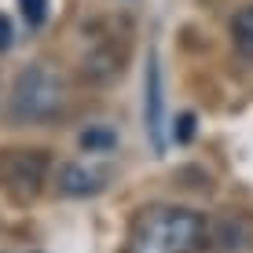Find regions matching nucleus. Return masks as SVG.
<instances>
[{
	"label": "nucleus",
	"mask_w": 253,
	"mask_h": 253,
	"mask_svg": "<svg viewBox=\"0 0 253 253\" xmlns=\"http://www.w3.org/2000/svg\"><path fill=\"white\" fill-rule=\"evenodd\" d=\"M209 246L206 213L176 202H151L136 209L121 253H202Z\"/></svg>",
	"instance_id": "f257e3e1"
},
{
	"label": "nucleus",
	"mask_w": 253,
	"mask_h": 253,
	"mask_svg": "<svg viewBox=\"0 0 253 253\" xmlns=\"http://www.w3.org/2000/svg\"><path fill=\"white\" fill-rule=\"evenodd\" d=\"M70 103V84L51 63H33L19 70L7 95V110L15 121H55Z\"/></svg>",
	"instance_id": "f03ea898"
},
{
	"label": "nucleus",
	"mask_w": 253,
	"mask_h": 253,
	"mask_svg": "<svg viewBox=\"0 0 253 253\" xmlns=\"http://www.w3.org/2000/svg\"><path fill=\"white\" fill-rule=\"evenodd\" d=\"M0 180L15 202H33L48 180V154L44 151H11L0 162Z\"/></svg>",
	"instance_id": "7ed1b4c3"
},
{
	"label": "nucleus",
	"mask_w": 253,
	"mask_h": 253,
	"mask_svg": "<svg viewBox=\"0 0 253 253\" xmlns=\"http://www.w3.org/2000/svg\"><path fill=\"white\" fill-rule=\"evenodd\" d=\"M143 128H147V139H151L154 154H165V147H169V125H165V81H162L158 51H151L147 74H143Z\"/></svg>",
	"instance_id": "20e7f679"
},
{
	"label": "nucleus",
	"mask_w": 253,
	"mask_h": 253,
	"mask_svg": "<svg viewBox=\"0 0 253 253\" xmlns=\"http://www.w3.org/2000/svg\"><path fill=\"white\" fill-rule=\"evenodd\" d=\"M110 165L99 162H66L55 172V187L63 198H95L110 187Z\"/></svg>",
	"instance_id": "39448f33"
},
{
	"label": "nucleus",
	"mask_w": 253,
	"mask_h": 253,
	"mask_svg": "<svg viewBox=\"0 0 253 253\" xmlns=\"http://www.w3.org/2000/svg\"><path fill=\"white\" fill-rule=\"evenodd\" d=\"M125 70V44L118 48L114 33H103V37H92L88 48L81 55V74L88 81H114V77Z\"/></svg>",
	"instance_id": "423d86ee"
},
{
	"label": "nucleus",
	"mask_w": 253,
	"mask_h": 253,
	"mask_svg": "<svg viewBox=\"0 0 253 253\" xmlns=\"http://www.w3.org/2000/svg\"><path fill=\"white\" fill-rule=\"evenodd\" d=\"M231 44L242 59H253V4L239 7L231 19Z\"/></svg>",
	"instance_id": "0eeeda50"
},
{
	"label": "nucleus",
	"mask_w": 253,
	"mask_h": 253,
	"mask_svg": "<svg viewBox=\"0 0 253 253\" xmlns=\"http://www.w3.org/2000/svg\"><path fill=\"white\" fill-rule=\"evenodd\" d=\"M77 147H81L84 154H110L118 147V132L107 128V125H92V128H84V132L77 136Z\"/></svg>",
	"instance_id": "6e6552de"
},
{
	"label": "nucleus",
	"mask_w": 253,
	"mask_h": 253,
	"mask_svg": "<svg viewBox=\"0 0 253 253\" xmlns=\"http://www.w3.org/2000/svg\"><path fill=\"white\" fill-rule=\"evenodd\" d=\"M169 139H172V143H180V147L195 139V114H191V110L176 114V121H172V128H169Z\"/></svg>",
	"instance_id": "1a4fd4ad"
},
{
	"label": "nucleus",
	"mask_w": 253,
	"mask_h": 253,
	"mask_svg": "<svg viewBox=\"0 0 253 253\" xmlns=\"http://www.w3.org/2000/svg\"><path fill=\"white\" fill-rule=\"evenodd\" d=\"M19 7H22V19H26V26H44V19H48V0H19Z\"/></svg>",
	"instance_id": "9d476101"
},
{
	"label": "nucleus",
	"mask_w": 253,
	"mask_h": 253,
	"mask_svg": "<svg viewBox=\"0 0 253 253\" xmlns=\"http://www.w3.org/2000/svg\"><path fill=\"white\" fill-rule=\"evenodd\" d=\"M15 44V30H11V19H7L4 11H0V51H7Z\"/></svg>",
	"instance_id": "9b49d317"
}]
</instances>
